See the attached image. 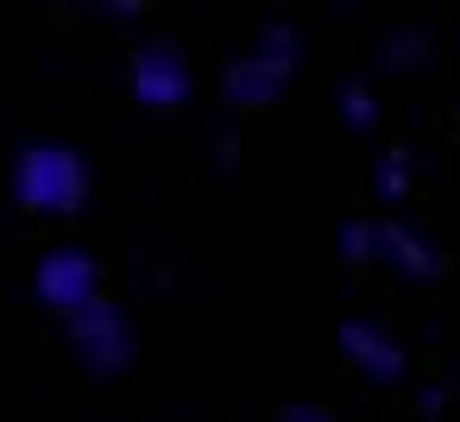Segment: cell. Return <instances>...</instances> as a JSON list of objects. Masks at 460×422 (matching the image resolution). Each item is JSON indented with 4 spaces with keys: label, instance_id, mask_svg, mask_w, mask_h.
Here are the masks:
<instances>
[{
    "label": "cell",
    "instance_id": "obj_11",
    "mask_svg": "<svg viewBox=\"0 0 460 422\" xmlns=\"http://www.w3.org/2000/svg\"><path fill=\"white\" fill-rule=\"evenodd\" d=\"M422 57H429V45H422L416 32H410V39H391V45H385V64H422Z\"/></svg>",
    "mask_w": 460,
    "mask_h": 422
},
{
    "label": "cell",
    "instance_id": "obj_5",
    "mask_svg": "<svg viewBox=\"0 0 460 422\" xmlns=\"http://www.w3.org/2000/svg\"><path fill=\"white\" fill-rule=\"evenodd\" d=\"M190 89H196V76H190V57L177 45H139V57H133V101L139 108H158V114L183 108Z\"/></svg>",
    "mask_w": 460,
    "mask_h": 422
},
{
    "label": "cell",
    "instance_id": "obj_8",
    "mask_svg": "<svg viewBox=\"0 0 460 422\" xmlns=\"http://www.w3.org/2000/svg\"><path fill=\"white\" fill-rule=\"evenodd\" d=\"M341 120H347L353 133L378 127V95H372L366 83H347V89H341Z\"/></svg>",
    "mask_w": 460,
    "mask_h": 422
},
{
    "label": "cell",
    "instance_id": "obj_2",
    "mask_svg": "<svg viewBox=\"0 0 460 422\" xmlns=\"http://www.w3.org/2000/svg\"><path fill=\"white\" fill-rule=\"evenodd\" d=\"M296 57H303V32L284 26V20H271V26L259 32V45L227 64V76H221L227 101H234V108H271V101L290 89Z\"/></svg>",
    "mask_w": 460,
    "mask_h": 422
},
{
    "label": "cell",
    "instance_id": "obj_10",
    "mask_svg": "<svg viewBox=\"0 0 460 422\" xmlns=\"http://www.w3.org/2000/svg\"><path fill=\"white\" fill-rule=\"evenodd\" d=\"M378 196H385V202H403V196H410V158H403V152H385V158H378Z\"/></svg>",
    "mask_w": 460,
    "mask_h": 422
},
{
    "label": "cell",
    "instance_id": "obj_6",
    "mask_svg": "<svg viewBox=\"0 0 460 422\" xmlns=\"http://www.w3.org/2000/svg\"><path fill=\"white\" fill-rule=\"evenodd\" d=\"M341 353H347L353 372L372 378V384H397V378H403V347L391 340V328H378V321H366V315L341 321Z\"/></svg>",
    "mask_w": 460,
    "mask_h": 422
},
{
    "label": "cell",
    "instance_id": "obj_4",
    "mask_svg": "<svg viewBox=\"0 0 460 422\" xmlns=\"http://www.w3.org/2000/svg\"><path fill=\"white\" fill-rule=\"evenodd\" d=\"M70 347H76V359L95 372V378H114V372H127L133 365V321L102 296V303H89L83 315H70Z\"/></svg>",
    "mask_w": 460,
    "mask_h": 422
},
{
    "label": "cell",
    "instance_id": "obj_9",
    "mask_svg": "<svg viewBox=\"0 0 460 422\" xmlns=\"http://www.w3.org/2000/svg\"><path fill=\"white\" fill-rule=\"evenodd\" d=\"M341 259L347 265H372L378 259V221H347L341 227Z\"/></svg>",
    "mask_w": 460,
    "mask_h": 422
},
{
    "label": "cell",
    "instance_id": "obj_1",
    "mask_svg": "<svg viewBox=\"0 0 460 422\" xmlns=\"http://www.w3.org/2000/svg\"><path fill=\"white\" fill-rule=\"evenodd\" d=\"M13 202L32 215H76L89 202V164L70 145H26L13 158Z\"/></svg>",
    "mask_w": 460,
    "mask_h": 422
},
{
    "label": "cell",
    "instance_id": "obj_3",
    "mask_svg": "<svg viewBox=\"0 0 460 422\" xmlns=\"http://www.w3.org/2000/svg\"><path fill=\"white\" fill-rule=\"evenodd\" d=\"M32 290H39L45 309H58V315L70 321V315H83L89 303H102V265H95L83 246H51V252L39 259V271H32Z\"/></svg>",
    "mask_w": 460,
    "mask_h": 422
},
{
    "label": "cell",
    "instance_id": "obj_12",
    "mask_svg": "<svg viewBox=\"0 0 460 422\" xmlns=\"http://www.w3.org/2000/svg\"><path fill=\"white\" fill-rule=\"evenodd\" d=\"M278 422H334V416H328V409H315V403H290Z\"/></svg>",
    "mask_w": 460,
    "mask_h": 422
},
{
    "label": "cell",
    "instance_id": "obj_7",
    "mask_svg": "<svg viewBox=\"0 0 460 422\" xmlns=\"http://www.w3.org/2000/svg\"><path fill=\"white\" fill-rule=\"evenodd\" d=\"M378 259H385V265H397V271H403V277H416V284H429V277L441 271L435 246H429L416 227H397V221H378Z\"/></svg>",
    "mask_w": 460,
    "mask_h": 422
}]
</instances>
